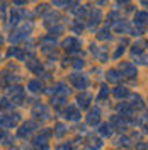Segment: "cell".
<instances>
[{"instance_id":"cell-5","label":"cell","mask_w":148,"mask_h":150,"mask_svg":"<svg viewBox=\"0 0 148 150\" xmlns=\"http://www.w3.org/2000/svg\"><path fill=\"white\" fill-rule=\"evenodd\" d=\"M99 114H101V111H99V109L92 111V112H90V118H89V121H90V123L97 121V120H99Z\"/></svg>"},{"instance_id":"cell-2","label":"cell","mask_w":148,"mask_h":150,"mask_svg":"<svg viewBox=\"0 0 148 150\" xmlns=\"http://www.w3.org/2000/svg\"><path fill=\"white\" fill-rule=\"evenodd\" d=\"M72 80H73L78 87H82V85L85 87V85H87V79H85V77H82V79H80V77H77V75H75V77H72Z\"/></svg>"},{"instance_id":"cell-4","label":"cell","mask_w":148,"mask_h":150,"mask_svg":"<svg viewBox=\"0 0 148 150\" xmlns=\"http://www.w3.org/2000/svg\"><path fill=\"white\" fill-rule=\"evenodd\" d=\"M136 19H138L136 22H140V24H143V22H145V21L148 19V14H147V12H138V14H136Z\"/></svg>"},{"instance_id":"cell-7","label":"cell","mask_w":148,"mask_h":150,"mask_svg":"<svg viewBox=\"0 0 148 150\" xmlns=\"http://www.w3.org/2000/svg\"><path fill=\"white\" fill-rule=\"evenodd\" d=\"M102 133H104V135H111V128H109L107 125H104V126H102Z\"/></svg>"},{"instance_id":"cell-1","label":"cell","mask_w":148,"mask_h":150,"mask_svg":"<svg viewBox=\"0 0 148 150\" xmlns=\"http://www.w3.org/2000/svg\"><path fill=\"white\" fill-rule=\"evenodd\" d=\"M121 68H123V72L128 75V77H133V75H136V68L131 65V63H123V65H121Z\"/></svg>"},{"instance_id":"cell-3","label":"cell","mask_w":148,"mask_h":150,"mask_svg":"<svg viewBox=\"0 0 148 150\" xmlns=\"http://www.w3.org/2000/svg\"><path fill=\"white\" fill-rule=\"evenodd\" d=\"M107 79H109L111 82H118V80H119V79H121V75L118 74L116 70H111V72L107 74Z\"/></svg>"},{"instance_id":"cell-8","label":"cell","mask_w":148,"mask_h":150,"mask_svg":"<svg viewBox=\"0 0 148 150\" xmlns=\"http://www.w3.org/2000/svg\"><path fill=\"white\" fill-rule=\"evenodd\" d=\"M141 4H143V5H145V7L148 9V0H141Z\"/></svg>"},{"instance_id":"cell-6","label":"cell","mask_w":148,"mask_h":150,"mask_svg":"<svg viewBox=\"0 0 148 150\" xmlns=\"http://www.w3.org/2000/svg\"><path fill=\"white\" fill-rule=\"evenodd\" d=\"M114 94H116L118 97H123V96H126V94H128V91H126L124 87H118V89L114 91Z\"/></svg>"}]
</instances>
